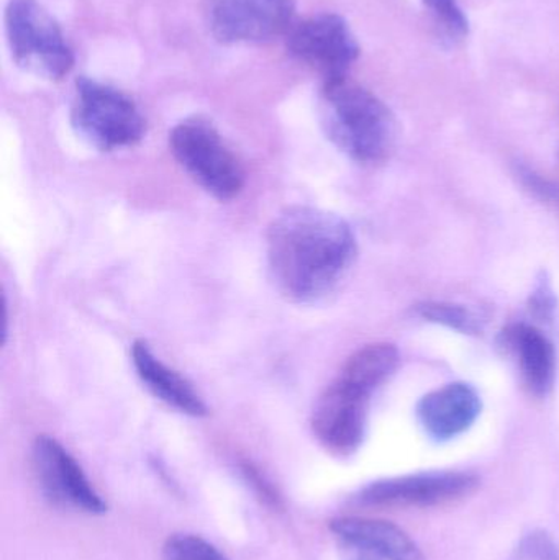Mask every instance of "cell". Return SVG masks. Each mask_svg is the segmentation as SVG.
Here are the masks:
<instances>
[{
  "instance_id": "4",
  "label": "cell",
  "mask_w": 559,
  "mask_h": 560,
  "mask_svg": "<svg viewBox=\"0 0 559 560\" xmlns=\"http://www.w3.org/2000/svg\"><path fill=\"white\" fill-rule=\"evenodd\" d=\"M71 124L82 140L101 151L133 147L147 128L140 108L127 94L89 78L75 81Z\"/></svg>"
},
{
  "instance_id": "3",
  "label": "cell",
  "mask_w": 559,
  "mask_h": 560,
  "mask_svg": "<svg viewBox=\"0 0 559 560\" xmlns=\"http://www.w3.org/2000/svg\"><path fill=\"white\" fill-rule=\"evenodd\" d=\"M5 32L13 61L25 71L61 81L74 68L61 26L38 0H9Z\"/></svg>"
},
{
  "instance_id": "5",
  "label": "cell",
  "mask_w": 559,
  "mask_h": 560,
  "mask_svg": "<svg viewBox=\"0 0 559 560\" xmlns=\"http://www.w3.org/2000/svg\"><path fill=\"white\" fill-rule=\"evenodd\" d=\"M170 148L183 170L216 199H233L243 189L242 164L209 120L180 121L171 131Z\"/></svg>"
},
{
  "instance_id": "16",
  "label": "cell",
  "mask_w": 559,
  "mask_h": 560,
  "mask_svg": "<svg viewBox=\"0 0 559 560\" xmlns=\"http://www.w3.org/2000/svg\"><path fill=\"white\" fill-rule=\"evenodd\" d=\"M416 315L426 322L436 323L465 335H481L485 329V316L469 306L450 302L417 303Z\"/></svg>"
},
{
  "instance_id": "15",
  "label": "cell",
  "mask_w": 559,
  "mask_h": 560,
  "mask_svg": "<svg viewBox=\"0 0 559 560\" xmlns=\"http://www.w3.org/2000/svg\"><path fill=\"white\" fill-rule=\"evenodd\" d=\"M400 355L389 342H374L358 349L341 369L340 375L364 390L376 392L399 365Z\"/></svg>"
},
{
  "instance_id": "6",
  "label": "cell",
  "mask_w": 559,
  "mask_h": 560,
  "mask_svg": "<svg viewBox=\"0 0 559 560\" xmlns=\"http://www.w3.org/2000/svg\"><path fill=\"white\" fill-rule=\"evenodd\" d=\"M371 392L338 375L318 397L312 411V431L335 457H351L363 446Z\"/></svg>"
},
{
  "instance_id": "11",
  "label": "cell",
  "mask_w": 559,
  "mask_h": 560,
  "mask_svg": "<svg viewBox=\"0 0 559 560\" xmlns=\"http://www.w3.org/2000/svg\"><path fill=\"white\" fill-rule=\"evenodd\" d=\"M328 528L341 560H427L404 529L384 520L345 516Z\"/></svg>"
},
{
  "instance_id": "14",
  "label": "cell",
  "mask_w": 559,
  "mask_h": 560,
  "mask_svg": "<svg viewBox=\"0 0 559 560\" xmlns=\"http://www.w3.org/2000/svg\"><path fill=\"white\" fill-rule=\"evenodd\" d=\"M131 361H133L138 377L158 400L180 413L189 415V417H206V404L193 384L179 372L173 371L164 362H161L147 342H133Z\"/></svg>"
},
{
  "instance_id": "17",
  "label": "cell",
  "mask_w": 559,
  "mask_h": 560,
  "mask_svg": "<svg viewBox=\"0 0 559 560\" xmlns=\"http://www.w3.org/2000/svg\"><path fill=\"white\" fill-rule=\"evenodd\" d=\"M163 560H230L212 542L197 535L179 533L164 542Z\"/></svg>"
},
{
  "instance_id": "13",
  "label": "cell",
  "mask_w": 559,
  "mask_h": 560,
  "mask_svg": "<svg viewBox=\"0 0 559 560\" xmlns=\"http://www.w3.org/2000/svg\"><path fill=\"white\" fill-rule=\"evenodd\" d=\"M501 342L514 352L522 378L535 397H547L557 377V352L550 339L535 326L517 323L502 331Z\"/></svg>"
},
{
  "instance_id": "1",
  "label": "cell",
  "mask_w": 559,
  "mask_h": 560,
  "mask_svg": "<svg viewBox=\"0 0 559 560\" xmlns=\"http://www.w3.org/2000/svg\"><path fill=\"white\" fill-rule=\"evenodd\" d=\"M268 269L276 289L295 303L330 293L357 258V238L335 213L292 207L279 213L266 236Z\"/></svg>"
},
{
  "instance_id": "10",
  "label": "cell",
  "mask_w": 559,
  "mask_h": 560,
  "mask_svg": "<svg viewBox=\"0 0 559 560\" xmlns=\"http://www.w3.org/2000/svg\"><path fill=\"white\" fill-rule=\"evenodd\" d=\"M288 49L295 59L321 72L325 82L347 78L360 45L337 13H321L289 28Z\"/></svg>"
},
{
  "instance_id": "19",
  "label": "cell",
  "mask_w": 559,
  "mask_h": 560,
  "mask_svg": "<svg viewBox=\"0 0 559 560\" xmlns=\"http://www.w3.org/2000/svg\"><path fill=\"white\" fill-rule=\"evenodd\" d=\"M512 560H559L558 546L547 533H531L522 539Z\"/></svg>"
},
{
  "instance_id": "12",
  "label": "cell",
  "mask_w": 559,
  "mask_h": 560,
  "mask_svg": "<svg viewBox=\"0 0 559 560\" xmlns=\"http://www.w3.org/2000/svg\"><path fill=\"white\" fill-rule=\"evenodd\" d=\"M481 410L482 401L476 388L455 382L422 397L417 405V418L432 440L445 443L466 433Z\"/></svg>"
},
{
  "instance_id": "20",
  "label": "cell",
  "mask_w": 559,
  "mask_h": 560,
  "mask_svg": "<svg viewBox=\"0 0 559 560\" xmlns=\"http://www.w3.org/2000/svg\"><path fill=\"white\" fill-rule=\"evenodd\" d=\"M528 308L532 315L540 322H551L554 319L555 310H557V299H555L554 289H551L550 280L541 278L537 289L528 300Z\"/></svg>"
},
{
  "instance_id": "2",
  "label": "cell",
  "mask_w": 559,
  "mask_h": 560,
  "mask_svg": "<svg viewBox=\"0 0 559 560\" xmlns=\"http://www.w3.org/2000/svg\"><path fill=\"white\" fill-rule=\"evenodd\" d=\"M321 117L335 147L357 163L374 166L394 153L397 121L393 112L373 92L347 78L325 82Z\"/></svg>"
},
{
  "instance_id": "8",
  "label": "cell",
  "mask_w": 559,
  "mask_h": 560,
  "mask_svg": "<svg viewBox=\"0 0 559 560\" xmlns=\"http://www.w3.org/2000/svg\"><path fill=\"white\" fill-rule=\"evenodd\" d=\"M203 13L223 45L265 43L289 32L294 0H203Z\"/></svg>"
},
{
  "instance_id": "7",
  "label": "cell",
  "mask_w": 559,
  "mask_h": 560,
  "mask_svg": "<svg viewBox=\"0 0 559 560\" xmlns=\"http://www.w3.org/2000/svg\"><path fill=\"white\" fill-rule=\"evenodd\" d=\"M478 486L475 474L435 470L376 480L361 489L354 500L364 506L433 509L462 502L475 493Z\"/></svg>"
},
{
  "instance_id": "9",
  "label": "cell",
  "mask_w": 559,
  "mask_h": 560,
  "mask_svg": "<svg viewBox=\"0 0 559 560\" xmlns=\"http://www.w3.org/2000/svg\"><path fill=\"white\" fill-rule=\"evenodd\" d=\"M32 463L39 490L49 503L88 515L107 513V503L95 492L78 460L55 438H36Z\"/></svg>"
},
{
  "instance_id": "18",
  "label": "cell",
  "mask_w": 559,
  "mask_h": 560,
  "mask_svg": "<svg viewBox=\"0 0 559 560\" xmlns=\"http://www.w3.org/2000/svg\"><path fill=\"white\" fill-rule=\"evenodd\" d=\"M422 2L435 16L443 32L449 33L452 38H463L468 35V19L459 7L458 0H422Z\"/></svg>"
}]
</instances>
